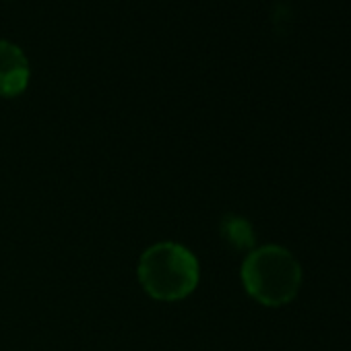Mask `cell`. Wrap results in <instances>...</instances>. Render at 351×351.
I'll list each match as a JSON object with an SVG mask.
<instances>
[{"label": "cell", "mask_w": 351, "mask_h": 351, "mask_svg": "<svg viewBox=\"0 0 351 351\" xmlns=\"http://www.w3.org/2000/svg\"><path fill=\"white\" fill-rule=\"evenodd\" d=\"M240 275L248 295L269 308L289 304L302 285L298 258L277 244L252 248L242 263Z\"/></svg>", "instance_id": "7a4b0ae2"}, {"label": "cell", "mask_w": 351, "mask_h": 351, "mask_svg": "<svg viewBox=\"0 0 351 351\" xmlns=\"http://www.w3.org/2000/svg\"><path fill=\"white\" fill-rule=\"evenodd\" d=\"M29 83V60L11 40H0V95L15 97Z\"/></svg>", "instance_id": "3957f363"}, {"label": "cell", "mask_w": 351, "mask_h": 351, "mask_svg": "<svg viewBox=\"0 0 351 351\" xmlns=\"http://www.w3.org/2000/svg\"><path fill=\"white\" fill-rule=\"evenodd\" d=\"M136 277L151 300L180 302L199 287L201 265L184 244L157 242L141 254Z\"/></svg>", "instance_id": "6da1fadb"}, {"label": "cell", "mask_w": 351, "mask_h": 351, "mask_svg": "<svg viewBox=\"0 0 351 351\" xmlns=\"http://www.w3.org/2000/svg\"><path fill=\"white\" fill-rule=\"evenodd\" d=\"M221 236L226 242L238 250H252L254 248V230L248 219L240 215H228L221 221Z\"/></svg>", "instance_id": "277c9868"}]
</instances>
